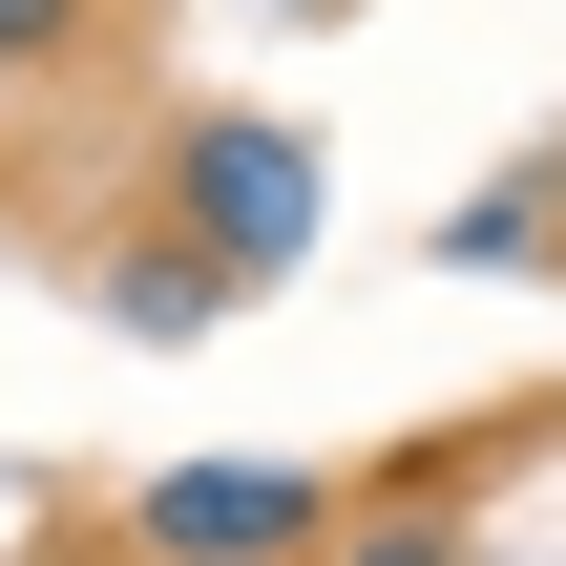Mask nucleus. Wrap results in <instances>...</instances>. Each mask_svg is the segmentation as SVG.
Listing matches in <instances>:
<instances>
[{"mask_svg": "<svg viewBox=\"0 0 566 566\" xmlns=\"http://www.w3.org/2000/svg\"><path fill=\"white\" fill-rule=\"evenodd\" d=\"M336 462H273V441H231V462H147L126 483V566H336Z\"/></svg>", "mask_w": 566, "mask_h": 566, "instance_id": "f257e3e1", "label": "nucleus"}, {"mask_svg": "<svg viewBox=\"0 0 566 566\" xmlns=\"http://www.w3.org/2000/svg\"><path fill=\"white\" fill-rule=\"evenodd\" d=\"M168 231H189L231 294H273V273L315 252V147H294L273 105H189V126H168Z\"/></svg>", "mask_w": 566, "mask_h": 566, "instance_id": "f03ea898", "label": "nucleus"}, {"mask_svg": "<svg viewBox=\"0 0 566 566\" xmlns=\"http://www.w3.org/2000/svg\"><path fill=\"white\" fill-rule=\"evenodd\" d=\"M84 294H105L126 336H210V315H231V273H210L189 231H105V273H84Z\"/></svg>", "mask_w": 566, "mask_h": 566, "instance_id": "7ed1b4c3", "label": "nucleus"}, {"mask_svg": "<svg viewBox=\"0 0 566 566\" xmlns=\"http://www.w3.org/2000/svg\"><path fill=\"white\" fill-rule=\"evenodd\" d=\"M546 231H566V168H504V189H462V210H441V273H525Z\"/></svg>", "mask_w": 566, "mask_h": 566, "instance_id": "20e7f679", "label": "nucleus"}, {"mask_svg": "<svg viewBox=\"0 0 566 566\" xmlns=\"http://www.w3.org/2000/svg\"><path fill=\"white\" fill-rule=\"evenodd\" d=\"M336 566H483V546H462L441 504H357V525H336Z\"/></svg>", "mask_w": 566, "mask_h": 566, "instance_id": "39448f33", "label": "nucleus"}, {"mask_svg": "<svg viewBox=\"0 0 566 566\" xmlns=\"http://www.w3.org/2000/svg\"><path fill=\"white\" fill-rule=\"evenodd\" d=\"M84 21H105V0H0V84H63V63H84Z\"/></svg>", "mask_w": 566, "mask_h": 566, "instance_id": "423d86ee", "label": "nucleus"}, {"mask_svg": "<svg viewBox=\"0 0 566 566\" xmlns=\"http://www.w3.org/2000/svg\"><path fill=\"white\" fill-rule=\"evenodd\" d=\"M294 21H336V0H294Z\"/></svg>", "mask_w": 566, "mask_h": 566, "instance_id": "0eeeda50", "label": "nucleus"}, {"mask_svg": "<svg viewBox=\"0 0 566 566\" xmlns=\"http://www.w3.org/2000/svg\"><path fill=\"white\" fill-rule=\"evenodd\" d=\"M483 566H504V546H483Z\"/></svg>", "mask_w": 566, "mask_h": 566, "instance_id": "6e6552de", "label": "nucleus"}]
</instances>
